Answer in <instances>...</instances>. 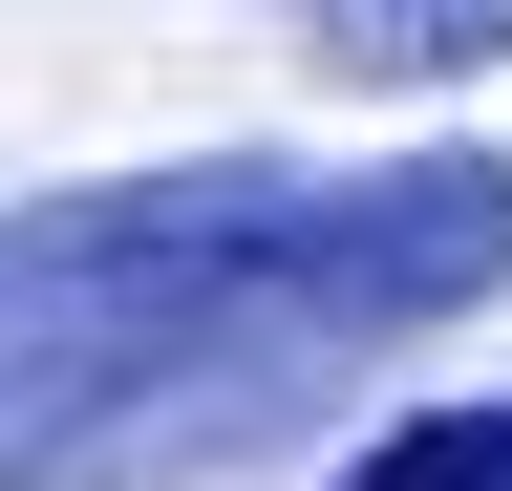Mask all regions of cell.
I'll return each instance as SVG.
<instances>
[{
  "mask_svg": "<svg viewBox=\"0 0 512 491\" xmlns=\"http://www.w3.org/2000/svg\"><path fill=\"white\" fill-rule=\"evenodd\" d=\"M512 299V150H171L0 214V491H214Z\"/></svg>",
  "mask_w": 512,
  "mask_h": 491,
  "instance_id": "6da1fadb",
  "label": "cell"
},
{
  "mask_svg": "<svg viewBox=\"0 0 512 491\" xmlns=\"http://www.w3.org/2000/svg\"><path fill=\"white\" fill-rule=\"evenodd\" d=\"M299 22V65L342 86V107H384V86H491L512 65V0H278Z\"/></svg>",
  "mask_w": 512,
  "mask_h": 491,
  "instance_id": "7a4b0ae2",
  "label": "cell"
},
{
  "mask_svg": "<svg viewBox=\"0 0 512 491\" xmlns=\"http://www.w3.org/2000/svg\"><path fill=\"white\" fill-rule=\"evenodd\" d=\"M342 491H512V385H470V406H406V427H363V449H342Z\"/></svg>",
  "mask_w": 512,
  "mask_h": 491,
  "instance_id": "3957f363",
  "label": "cell"
}]
</instances>
